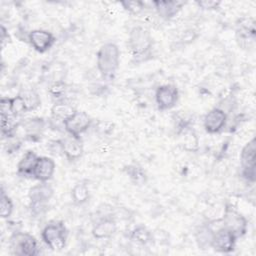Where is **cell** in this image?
Segmentation results:
<instances>
[{"label":"cell","instance_id":"1","mask_svg":"<svg viewBox=\"0 0 256 256\" xmlns=\"http://www.w3.org/2000/svg\"><path fill=\"white\" fill-rule=\"evenodd\" d=\"M127 47L135 62L145 61L151 55L153 38L146 28L142 26H135L129 32Z\"/></svg>","mask_w":256,"mask_h":256},{"label":"cell","instance_id":"2","mask_svg":"<svg viewBox=\"0 0 256 256\" xmlns=\"http://www.w3.org/2000/svg\"><path fill=\"white\" fill-rule=\"evenodd\" d=\"M97 68L105 80H113L120 64V50L115 43L103 44L96 56Z\"/></svg>","mask_w":256,"mask_h":256},{"label":"cell","instance_id":"3","mask_svg":"<svg viewBox=\"0 0 256 256\" xmlns=\"http://www.w3.org/2000/svg\"><path fill=\"white\" fill-rule=\"evenodd\" d=\"M68 231L63 221L49 222L42 230L41 237L44 243L54 251H60L66 246Z\"/></svg>","mask_w":256,"mask_h":256},{"label":"cell","instance_id":"4","mask_svg":"<svg viewBox=\"0 0 256 256\" xmlns=\"http://www.w3.org/2000/svg\"><path fill=\"white\" fill-rule=\"evenodd\" d=\"M13 254L19 256H35L39 253L35 237L27 232H14L9 239Z\"/></svg>","mask_w":256,"mask_h":256},{"label":"cell","instance_id":"5","mask_svg":"<svg viewBox=\"0 0 256 256\" xmlns=\"http://www.w3.org/2000/svg\"><path fill=\"white\" fill-rule=\"evenodd\" d=\"M256 141L252 138L243 148L240 155L241 175L248 182L254 183L256 179Z\"/></svg>","mask_w":256,"mask_h":256},{"label":"cell","instance_id":"6","mask_svg":"<svg viewBox=\"0 0 256 256\" xmlns=\"http://www.w3.org/2000/svg\"><path fill=\"white\" fill-rule=\"evenodd\" d=\"M54 190L47 182H40L33 186L29 191L31 211L34 214H41L45 210L46 204L52 198Z\"/></svg>","mask_w":256,"mask_h":256},{"label":"cell","instance_id":"7","mask_svg":"<svg viewBox=\"0 0 256 256\" xmlns=\"http://www.w3.org/2000/svg\"><path fill=\"white\" fill-rule=\"evenodd\" d=\"M222 222L223 227L230 230L237 238L242 237L247 232V219L231 205H226Z\"/></svg>","mask_w":256,"mask_h":256},{"label":"cell","instance_id":"8","mask_svg":"<svg viewBox=\"0 0 256 256\" xmlns=\"http://www.w3.org/2000/svg\"><path fill=\"white\" fill-rule=\"evenodd\" d=\"M91 123L92 119L86 112L76 111L71 117L63 122V125L69 135L80 138V135L88 130Z\"/></svg>","mask_w":256,"mask_h":256},{"label":"cell","instance_id":"9","mask_svg":"<svg viewBox=\"0 0 256 256\" xmlns=\"http://www.w3.org/2000/svg\"><path fill=\"white\" fill-rule=\"evenodd\" d=\"M237 237L227 228L221 227L214 231L211 240V248L217 252L230 253L234 250Z\"/></svg>","mask_w":256,"mask_h":256},{"label":"cell","instance_id":"10","mask_svg":"<svg viewBox=\"0 0 256 256\" xmlns=\"http://www.w3.org/2000/svg\"><path fill=\"white\" fill-rule=\"evenodd\" d=\"M178 89L173 84L159 86L155 92V101L158 108L162 111L173 108L178 101Z\"/></svg>","mask_w":256,"mask_h":256},{"label":"cell","instance_id":"11","mask_svg":"<svg viewBox=\"0 0 256 256\" xmlns=\"http://www.w3.org/2000/svg\"><path fill=\"white\" fill-rule=\"evenodd\" d=\"M28 41L35 51L39 53H45L48 51L55 43L56 39L54 35L43 29H35L29 32Z\"/></svg>","mask_w":256,"mask_h":256},{"label":"cell","instance_id":"12","mask_svg":"<svg viewBox=\"0 0 256 256\" xmlns=\"http://www.w3.org/2000/svg\"><path fill=\"white\" fill-rule=\"evenodd\" d=\"M227 122V115L223 109L215 107L211 109L204 117L203 126L210 134L219 133L223 130Z\"/></svg>","mask_w":256,"mask_h":256},{"label":"cell","instance_id":"13","mask_svg":"<svg viewBox=\"0 0 256 256\" xmlns=\"http://www.w3.org/2000/svg\"><path fill=\"white\" fill-rule=\"evenodd\" d=\"M55 168L56 164L52 158L47 156H39L34 167L32 177L39 182H47L53 177Z\"/></svg>","mask_w":256,"mask_h":256},{"label":"cell","instance_id":"14","mask_svg":"<svg viewBox=\"0 0 256 256\" xmlns=\"http://www.w3.org/2000/svg\"><path fill=\"white\" fill-rule=\"evenodd\" d=\"M61 152L66 156V158L70 161L77 160L81 157L83 153V146L80 141V138H76L74 136H67L59 141Z\"/></svg>","mask_w":256,"mask_h":256},{"label":"cell","instance_id":"15","mask_svg":"<svg viewBox=\"0 0 256 256\" xmlns=\"http://www.w3.org/2000/svg\"><path fill=\"white\" fill-rule=\"evenodd\" d=\"M18 126L22 128L24 138L28 140H34L41 136L45 122L42 118H29L18 123Z\"/></svg>","mask_w":256,"mask_h":256},{"label":"cell","instance_id":"16","mask_svg":"<svg viewBox=\"0 0 256 256\" xmlns=\"http://www.w3.org/2000/svg\"><path fill=\"white\" fill-rule=\"evenodd\" d=\"M237 41L239 45L243 47H247L249 43H253L255 40V26L253 19H243L240 21V24L237 25Z\"/></svg>","mask_w":256,"mask_h":256},{"label":"cell","instance_id":"17","mask_svg":"<svg viewBox=\"0 0 256 256\" xmlns=\"http://www.w3.org/2000/svg\"><path fill=\"white\" fill-rule=\"evenodd\" d=\"M117 230L116 221L112 217H104L92 228V235L96 239L110 238Z\"/></svg>","mask_w":256,"mask_h":256},{"label":"cell","instance_id":"18","mask_svg":"<svg viewBox=\"0 0 256 256\" xmlns=\"http://www.w3.org/2000/svg\"><path fill=\"white\" fill-rule=\"evenodd\" d=\"M157 14L165 20L173 18L183 7L184 3L181 1H153Z\"/></svg>","mask_w":256,"mask_h":256},{"label":"cell","instance_id":"19","mask_svg":"<svg viewBox=\"0 0 256 256\" xmlns=\"http://www.w3.org/2000/svg\"><path fill=\"white\" fill-rule=\"evenodd\" d=\"M37 154L31 150H28L20 159L17 164V173L23 177H32L34 167L38 160Z\"/></svg>","mask_w":256,"mask_h":256},{"label":"cell","instance_id":"20","mask_svg":"<svg viewBox=\"0 0 256 256\" xmlns=\"http://www.w3.org/2000/svg\"><path fill=\"white\" fill-rule=\"evenodd\" d=\"M77 110L68 102L64 100L57 101L51 107V115L55 120L62 121V123L71 117Z\"/></svg>","mask_w":256,"mask_h":256},{"label":"cell","instance_id":"21","mask_svg":"<svg viewBox=\"0 0 256 256\" xmlns=\"http://www.w3.org/2000/svg\"><path fill=\"white\" fill-rule=\"evenodd\" d=\"M21 96L27 112L37 109L41 104V99L38 93L33 89H25L19 93Z\"/></svg>","mask_w":256,"mask_h":256},{"label":"cell","instance_id":"22","mask_svg":"<svg viewBox=\"0 0 256 256\" xmlns=\"http://www.w3.org/2000/svg\"><path fill=\"white\" fill-rule=\"evenodd\" d=\"M90 193L86 182L80 181L74 185L71 190V198L73 202L77 205H81L85 203L89 199Z\"/></svg>","mask_w":256,"mask_h":256},{"label":"cell","instance_id":"23","mask_svg":"<svg viewBox=\"0 0 256 256\" xmlns=\"http://www.w3.org/2000/svg\"><path fill=\"white\" fill-rule=\"evenodd\" d=\"M126 174L128 175V177L130 178L131 182L134 183V185H144L147 181V176L145 171L142 169V167L132 164V165H128L124 168Z\"/></svg>","mask_w":256,"mask_h":256},{"label":"cell","instance_id":"24","mask_svg":"<svg viewBox=\"0 0 256 256\" xmlns=\"http://www.w3.org/2000/svg\"><path fill=\"white\" fill-rule=\"evenodd\" d=\"M214 231L209 226H201L196 232V242L201 249H206L211 247V240L213 237Z\"/></svg>","mask_w":256,"mask_h":256},{"label":"cell","instance_id":"25","mask_svg":"<svg viewBox=\"0 0 256 256\" xmlns=\"http://www.w3.org/2000/svg\"><path fill=\"white\" fill-rule=\"evenodd\" d=\"M130 238L139 244L146 245L152 241L153 236L152 233L145 226L139 225L131 232Z\"/></svg>","mask_w":256,"mask_h":256},{"label":"cell","instance_id":"26","mask_svg":"<svg viewBox=\"0 0 256 256\" xmlns=\"http://www.w3.org/2000/svg\"><path fill=\"white\" fill-rule=\"evenodd\" d=\"M26 107L25 104L21 98V96L18 94L15 97H10V109H9V115L13 118H16L18 116L23 115L26 113Z\"/></svg>","mask_w":256,"mask_h":256},{"label":"cell","instance_id":"27","mask_svg":"<svg viewBox=\"0 0 256 256\" xmlns=\"http://www.w3.org/2000/svg\"><path fill=\"white\" fill-rule=\"evenodd\" d=\"M13 202L11 198L5 193L3 188L1 189V198H0V215L2 218H9L13 213Z\"/></svg>","mask_w":256,"mask_h":256},{"label":"cell","instance_id":"28","mask_svg":"<svg viewBox=\"0 0 256 256\" xmlns=\"http://www.w3.org/2000/svg\"><path fill=\"white\" fill-rule=\"evenodd\" d=\"M121 5L126 11L133 15L141 13L145 7L144 2L142 1H123L121 2Z\"/></svg>","mask_w":256,"mask_h":256},{"label":"cell","instance_id":"29","mask_svg":"<svg viewBox=\"0 0 256 256\" xmlns=\"http://www.w3.org/2000/svg\"><path fill=\"white\" fill-rule=\"evenodd\" d=\"M65 91V84L63 82H56L50 87V93L53 97H60Z\"/></svg>","mask_w":256,"mask_h":256},{"label":"cell","instance_id":"30","mask_svg":"<svg viewBox=\"0 0 256 256\" xmlns=\"http://www.w3.org/2000/svg\"><path fill=\"white\" fill-rule=\"evenodd\" d=\"M197 5L205 10H214L217 9L220 5L219 1H210V0H204V1H198Z\"/></svg>","mask_w":256,"mask_h":256},{"label":"cell","instance_id":"31","mask_svg":"<svg viewBox=\"0 0 256 256\" xmlns=\"http://www.w3.org/2000/svg\"><path fill=\"white\" fill-rule=\"evenodd\" d=\"M6 39H7L8 41L10 40L9 34H8V32L6 31V28H5L3 25H1V41H2V46H4Z\"/></svg>","mask_w":256,"mask_h":256}]
</instances>
